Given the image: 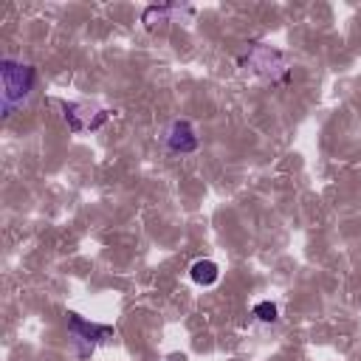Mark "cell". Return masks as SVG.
<instances>
[{
	"mask_svg": "<svg viewBox=\"0 0 361 361\" xmlns=\"http://www.w3.org/2000/svg\"><path fill=\"white\" fill-rule=\"evenodd\" d=\"M0 79H3V93H0V104H3V116L8 118L28 96L34 87V68L17 59H3L0 62Z\"/></svg>",
	"mask_w": 361,
	"mask_h": 361,
	"instance_id": "obj_1",
	"label": "cell"
},
{
	"mask_svg": "<svg viewBox=\"0 0 361 361\" xmlns=\"http://www.w3.org/2000/svg\"><path fill=\"white\" fill-rule=\"evenodd\" d=\"M68 333H71V341L76 347V355L79 358H87L93 355V350L113 333V327L107 324H93L87 319H82L79 313H68Z\"/></svg>",
	"mask_w": 361,
	"mask_h": 361,
	"instance_id": "obj_2",
	"label": "cell"
},
{
	"mask_svg": "<svg viewBox=\"0 0 361 361\" xmlns=\"http://www.w3.org/2000/svg\"><path fill=\"white\" fill-rule=\"evenodd\" d=\"M243 65H248L254 73L265 76V79H282L288 76V62L285 54L265 45V42H254V48L243 56Z\"/></svg>",
	"mask_w": 361,
	"mask_h": 361,
	"instance_id": "obj_3",
	"label": "cell"
},
{
	"mask_svg": "<svg viewBox=\"0 0 361 361\" xmlns=\"http://www.w3.org/2000/svg\"><path fill=\"white\" fill-rule=\"evenodd\" d=\"M62 110H65V121L73 133L99 130L110 118V110H104L99 104H87V102H62Z\"/></svg>",
	"mask_w": 361,
	"mask_h": 361,
	"instance_id": "obj_4",
	"label": "cell"
},
{
	"mask_svg": "<svg viewBox=\"0 0 361 361\" xmlns=\"http://www.w3.org/2000/svg\"><path fill=\"white\" fill-rule=\"evenodd\" d=\"M164 144H166L169 152H175V155H186V152H195V149H197L200 138H197L192 121H186V118H175V121H169V127L164 130Z\"/></svg>",
	"mask_w": 361,
	"mask_h": 361,
	"instance_id": "obj_5",
	"label": "cell"
},
{
	"mask_svg": "<svg viewBox=\"0 0 361 361\" xmlns=\"http://www.w3.org/2000/svg\"><path fill=\"white\" fill-rule=\"evenodd\" d=\"M189 276H192L195 285L209 288V285H214L220 279V268H217L214 259H195L192 268H189Z\"/></svg>",
	"mask_w": 361,
	"mask_h": 361,
	"instance_id": "obj_6",
	"label": "cell"
},
{
	"mask_svg": "<svg viewBox=\"0 0 361 361\" xmlns=\"http://www.w3.org/2000/svg\"><path fill=\"white\" fill-rule=\"evenodd\" d=\"M254 316H257L259 322L271 324V322H276V319H279V310H276V305H274V302H257V305H254Z\"/></svg>",
	"mask_w": 361,
	"mask_h": 361,
	"instance_id": "obj_7",
	"label": "cell"
}]
</instances>
